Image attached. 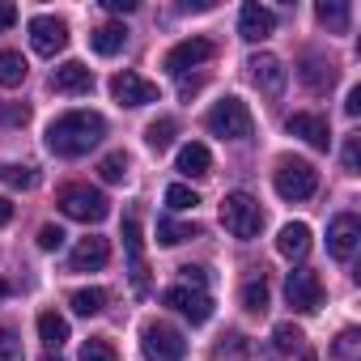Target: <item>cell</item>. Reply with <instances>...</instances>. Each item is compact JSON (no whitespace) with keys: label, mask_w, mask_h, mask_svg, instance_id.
I'll list each match as a JSON object with an SVG mask.
<instances>
[{"label":"cell","mask_w":361,"mask_h":361,"mask_svg":"<svg viewBox=\"0 0 361 361\" xmlns=\"http://www.w3.org/2000/svg\"><path fill=\"white\" fill-rule=\"evenodd\" d=\"M30 47L39 51V56H60L64 47H68V26H64V18H51V13H39V18H30Z\"/></svg>","instance_id":"cell-10"},{"label":"cell","mask_w":361,"mask_h":361,"mask_svg":"<svg viewBox=\"0 0 361 361\" xmlns=\"http://www.w3.org/2000/svg\"><path fill=\"white\" fill-rule=\"evenodd\" d=\"M140 353H145V361H183L188 340L170 323H145L140 327Z\"/></svg>","instance_id":"cell-6"},{"label":"cell","mask_w":361,"mask_h":361,"mask_svg":"<svg viewBox=\"0 0 361 361\" xmlns=\"http://www.w3.org/2000/svg\"><path fill=\"white\" fill-rule=\"evenodd\" d=\"M123 43H128V30H123L119 22H106V26L90 30V47H94L98 56H119V51H123Z\"/></svg>","instance_id":"cell-22"},{"label":"cell","mask_w":361,"mask_h":361,"mask_svg":"<svg viewBox=\"0 0 361 361\" xmlns=\"http://www.w3.org/2000/svg\"><path fill=\"white\" fill-rule=\"evenodd\" d=\"M276 251H281L285 259H306V251H310V226H306V221H289V226H281V234H276Z\"/></svg>","instance_id":"cell-20"},{"label":"cell","mask_w":361,"mask_h":361,"mask_svg":"<svg viewBox=\"0 0 361 361\" xmlns=\"http://www.w3.org/2000/svg\"><path fill=\"white\" fill-rule=\"evenodd\" d=\"M102 5H106L111 13H132V9H136V0H102Z\"/></svg>","instance_id":"cell-43"},{"label":"cell","mask_w":361,"mask_h":361,"mask_svg":"<svg viewBox=\"0 0 361 361\" xmlns=\"http://www.w3.org/2000/svg\"><path fill=\"white\" fill-rule=\"evenodd\" d=\"M344 170L348 174H361V136H348L344 140Z\"/></svg>","instance_id":"cell-38"},{"label":"cell","mask_w":361,"mask_h":361,"mask_svg":"<svg viewBox=\"0 0 361 361\" xmlns=\"http://www.w3.org/2000/svg\"><path fill=\"white\" fill-rule=\"evenodd\" d=\"M272 188H276L281 200H293V204L310 200L319 192V170L310 161H302V157H281L276 170H272Z\"/></svg>","instance_id":"cell-2"},{"label":"cell","mask_w":361,"mask_h":361,"mask_svg":"<svg viewBox=\"0 0 361 361\" xmlns=\"http://www.w3.org/2000/svg\"><path fill=\"white\" fill-rule=\"evenodd\" d=\"M0 178H5L13 192H30V188L39 183V170H35V166H18V161H9V166H0Z\"/></svg>","instance_id":"cell-27"},{"label":"cell","mask_w":361,"mask_h":361,"mask_svg":"<svg viewBox=\"0 0 361 361\" xmlns=\"http://www.w3.org/2000/svg\"><path fill=\"white\" fill-rule=\"evenodd\" d=\"M204 123H209V132L221 136V140H251V132H255L251 106H247L243 98H221V102H213V111L204 115Z\"/></svg>","instance_id":"cell-5"},{"label":"cell","mask_w":361,"mask_h":361,"mask_svg":"<svg viewBox=\"0 0 361 361\" xmlns=\"http://www.w3.org/2000/svg\"><path fill=\"white\" fill-rule=\"evenodd\" d=\"M238 298H243V310L264 314V310H268V285H264V276H259V281H247Z\"/></svg>","instance_id":"cell-32"},{"label":"cell","mask_w":361,"mask_h":361,"mask_svg":"<svg viewBox=\"0 0 361 361\" xmlns=\"http://www.w3.org/2000/svg\"><path fill=\"white\" fill-rule=\"evenodd\" d=\"M43 361H64V357H56V353H47V357H43Z\"/></svg>","instance_id":"cell-46"},{"label":"cell","mask_w":361,"mask_h":361,"mask_svg":"<svg viewBox=\"0 0 361 361\" xmlns=\"http://www.w3.org/2000/svg\"><path fill=\"white\" fill-rule=\"evenodd\" d=\"M161 306L178 310V314L192 319V323H209V314H213V298L204 289H192V285H170L161 293Z\"/></svg>","instance_id":"cell-9"},{"label":"cell","mask_w":361,"mask_h":361,"mask_svg":"<svg viewBox=\"0 0 361 361\" xmlns=\"http://www.w3.org/2000/svg\"><path fill=\"white\" fill-rule=\"evenodd\" d=\"M0 361H22V340L13 327L0 323Z\"/></svg>","instance_id":"cell-36"},{"label":"cell","mask_w":361,"mask_h":361,"mask_svg":"<svg viewBox=\"0 0 361 361\" xmlns=\"http://www.w3.org/2000/svg\"><path fill=\"white\" fill-rule=\"evenodd\" d=\"M196 234H200V230L188 226V221H170V217L157 221V243H161V247H178V243H188V238H196Z\"/></svg>","instance_id":"cell-28"},{"label":"cell","mask_w":361,"mask_h":361,"mask_svg":"<svg viewBox=\"0 0 361 361\" xmlns=\"http://www.w3.org/2000/svg\"><path fill=\"white\" fill-rule=\"evenodd\" d=\"M238 35H243L247 43L272 39V35H276V13L264 9V5H255V0H247V5L238 9Z\"/></svg>","instance_id":"cell-15"},{"label":"cell","mask_w":361,"mask_h":361,"mask_svg":"<svg viewBox=\"0 0 361 361\" xmlns=\"http://www.w3.org/2000/svg\"><path fill=\"white\" fill-rule=\"evenodd\" d=\"M331 357H336V361H361V331L344 327V331L331 340Z\"/></svg>","instance_id":"cell-29"},{"label":"cell","mask_w":361,"mask_h":361,"mask_svg":"<svg viewBox=\"0 0 361 361\" xmlns=\"http://www.w3.org/2000/svg\"><path fill=\"white\" fill-rule=\"evenodd\" d=\"M213 43L209 39H183V43H174L166 56H161V68L170 73V77H188L192 68H200V64H209L213 60Z\"/></svg>","instance_id":"cell-7"},{"label":"cell","mask_w":361,"mask_h":361,"mask_svg":"<svg viewBox=\"0 0 361 361\" xmlns=\"http://www.w3.org/2000/svg\"><path fill=\"white\" fill-rule=\"evenodd\" d=\"M81 361H119V353H115V344H111V340L94 336V340H85V344H81Z\"/></svg>","instance_id":"cell-34"},{"label":"cell","mask_w":361,"mask_h":361,"mask_svg":"<svg viewBox=\"0 0 361 361\" xmlns=\"http://www.w3.org/2000/svg\"><path fill=\"white\" fill-rule=\"evenodd\" d=\"M123 247H128V276H132V289L145 293V289H149V268H145V238H140V221H136V217L123 221Z\"/></svg>","instance_id":"cell-14"},{"label":"cell","mask_w":361,"mask_h":361,"mask_svg":"<svg viewBox=\"0 0 361 361\" xmlns=\"http://www.w3.org/2000/svg\"><path fill=\"white\" fill-rule=\"evenodd\" d=\"M0 298H9V285H5V281H0Z\"/></svg>","instance_id":"cell-45"},{"label":"cell","mask_w":361,"mask_h":361,"mask_svg":"<svg viewBox=\"0 0 361 361\" xmlns=\"http://www.w3.org/2000/svg\"><path fill=\"white\" fill-rule=\"evenodd\" d=\"M26 119H30V106H26V102H5V106H0V128L26 123Z\"/></svg>","instance_id":"cell-37"},{"label":"cell","mask_w":361,"mask_h":361,"mask_svg":"<svg viewBox=\"0 0 361 361\" xmlns=\"http://www.w3.org/2000/svg\"><path fill=\"white\" fill-rule=\"evenodd\" d=\"M68 306H73L77 314H85V319H90V314H98V310L106 306V289H98V285H90V289H77V293L68 298Z\"/></svg>","instance_id":"cell-26"},{"label":"cell","mask_w":361,"mask_h":361,"mask_svg":"<svg viewBox=\"0 0 361 361\" xmlns=\"http://www.w3.org/2000/svg\"><path fill=\"white\" fill-rule=\"evenodd\" d=\"M39 247H43V251H60V247H64V230H60V226H43V230H39Z\"/></svg>","instance_id":"cell-39"},{"label":"cell","mask_w":361,"mask_h":361,"mask_svg":"<svg viewBox=\"0 0 361 361\" xmlns=\"http://www.w3.org/2000/svg\"><path fill=\"white\" fill-rule=\"evenodd\" d=\"M314 18H319L327 30L344 35V30H348V22H353V9L344 5V0H319V5H314Z\"/></svg>","instance_id":"cell-23"},{"label":"cell","mask_w":361,"mask_h":361,"mask_svg":"<svg viewBox=\"0 0 361 361\" xmlns=\"http://www.w3.org/2000/svg\"><path fill=\"white\" fill-rule=\"evenodd\" d=\"M178 272H183V285H192V289H204V268H178Z\"/></svg>","instance_id":"cell-40"},{"label":"cell","mask_w":361,"mask_h":361,"mask_svg":"<svg viewBox=\"0 0 361 361\" xmlns=\"http://www.w3.org/2000/svg\"><path fill=\"white\" fill-rule=\"evenodd\" d=\"M285 298H289V306H293L298 314H314V310L323 306V281H319V272L293 268L289 281H285Z\"/></svg>","instance_id":"cell-8"},{"label":"cell","mask_w":361,"mask_h":361,"mask_svg":"<svg viewBox=\"0 0 361 361\" xmlns=\"http://www.w3.org/2000/svg\"><path fill=\"white\" fill-rule=\"evenodd\" d=\"M272 336H276V348H281V353H293V348H302V340H306L302 327H293V323H276Z\"/></svg>","instance_id":"cell-35"},{"label":"cell","mask_w":361,"mask_h":361,"mask_svg":"<svg viewBox=\"0 0 361 361\" xmlns=\"http://www.w3.org/2000/svg\"><path fill=\"white\" fill-rule=\"evenodd\" d=\"M13 22H18V9L9 5V0H0V35H5V30H9Z\"/></svg>","instance_id":"cell-41"},{"label":"cell","mask_w":361,"mask_h":361,"mask_svg":"<svg viewBox=\"0 0 361 361\" xmlns=\"http://www.w3.org/2000/svg\"><path fill=\"white\" fill-rule=\"evenodd\" d=\"M344 111H348V115H361V85H353V90H348V98H344Z\"/></svg>","instance_id":"cell-42"},{"label":"cell","mask_w":361,"mask_h":361,"mask_svg":"<svg viewBox=\"0 0 361 361\" xmlns=\"http://www.w3.org/2000/svg\"><path fill=\"white\" fill-rule=\"evenodd\" d=\"M9 221H13V204L0 196V226H9Z\"/></svg>","instance_id":"cell-44"},{"label":"cell","mask_w":361,"mask_h":361,"mask_svg":"<svg viewBox=\"0 0 361 361\" xmlns=\"http://www.w3.org/2000/svg\"><path fill=\"white\" fill-rule=\"evenodd\" d=\"M302 361H319V357H314V353H306V357H302Z\"/></svg>","instance_id":"cell-47"},{"label":"cell","mask_w":361,"mask_h":361,"mask_svg":"<svg viewBox=\"0 0 361 361\" xmlns=\"http://www.w3.org/2000/svg\"><path fill=\"white\" fill-rule=\"evenodd\" d=\"M174 132H178V123L174 119H153L149 128H145V140H149V149H170L174 145Z\"/></svg>","instance_id":"cell-30"},{"label":"cell","mask_w":361,"mask_h":361,"mask_svg":"<svg viewBox=\"0 0 361 361\" xmlns=\"http://www.w3.org/2000/svg\"><path fill=\"white\" fill-rule=\"evenodd\" d=\"M106 259H111V243H106V238H98V234L81 238V243L73 247V255H68L73 272H98Z\"/></svg>","instance_id":"cell-18"},{"label":"cell","mask_w":361,"mask_h":361,"mask_svg":"<svg viewBox=\"0 0 361 361\" xmlns=\"http://www.w3.org/2000/svg\"><path fill=\"white\" fill-rule=\"evenodd\" d=\"M51 90H56V94H68V98H81V94L94 90V73H90L81 60H68V64H60V68L51 73Z\"/></svg>","instance_id":"cell-16"},{"label":"cell","mask_w":361,"mask_h":361,"mask_svg":"<svg viewBox=\"0 0 361 361\" xmlns=\"http://www.w3.org/2000/svg\"><path fill=\"white\" fill-rule=\"evenodd\" d=\"M357 243H361V221L353 213L331 217V226H327V251L336 259H353L357 255Z\"/></svg>","instance_id":"cell-13"},{"label":"cell","mask_w":361,"mask_h":361,"mask_svg":"<svg viewBox=\"0 0 361 361\" xmlns=\"http://www.w3.org/2000/svg\"><path fill=\"white\" fill-rule=\"evenodd\" d=\"M285 128H289L293 136H302L310 149H327V145H331V128H327V119L314 115V111H298V115H289Z\"/></svg>","instance_id":"cell-17"},{"label":"cell","mask_w":361,"mask_h":361,"mask_svg":"<svg viewBox=\"0 0 361 361\" xmlns=\"http://www.w3.org/2000/svg\"><path fill=\"white\" fill-rule=\"evenodd\" d=\"M247 68H251V81L259 85V94H268V98H276V94L285 90V81H289L285 64H281L272 51H255V56L247 60Z\"/></svg>","instance_id":"cell-12"},{"label":"cell","mask_w":361,"mask_h":361,"mask_svg":"<svg viewBox=\"0 0 361 361\" xmlns=\"http://www.w3.org/2000/svg\"><path fill=\"white\" fill-rule=\"evenodd\" d=\"M39 340H43L47 348H60V344L68 340V319L56 314V310H43V314H39Z\"/></svg>","instance_id":"cell-24"},{"label":"cell","mask_w":361,"mask_h":361,"mask_svg":"<svg viewBox=\"0 0 361 361\" xmlns=\"http://www.w3.org/2000/svg\"><path fill=\"white\" fill-rule=\"evenodd\" d=\"M111 94H115L119 106H149V102H157V85L145 81L140 73H128V68L111 77Z\"/></svg>","instance_id":"cell-11"},{"label":"cell","mask_w":361,"mask_h":361,"mask_svg":"<svg viewBox=\"0 0 361 361\" xmlns=\"http://www.w3.org/2000/svg\"><path fill=\"white\" fill-rule=\"evenodd\" d=\"M56 204H60L64 217L85 221V226H98V221H106V213H111V200H106L98 188H90V183H68V188H60Z\"/></svg>","instance_id":"cell-3"},{"label":"cell","mask_w":361,"mask_h":361,"mask_svg":"<svg viewBox=\"0 0 361 361\" xmlns=\"http://www.w3.org/2000/svg\"><path fill=\"white\" fill-rule=\"evenodd\" d=\"M221 226H226V234H230V238H238V243L259 238V226H264L259 200H255V196H247V192H230V196L221 200Z\"/></svg>","instance_id":"cell-4"},{"label":"cell","mask_w":361,"mask_h":361,"mask_svg":"<svg viewBox=\"0 0 361 361\" xmlns=\"http://www.w3.org/2000/svg\"><path fill=\"white\" fill-rule=\"evenodd\" d=\"M298 77H302V85H306L310 94H327V90L336 85V64L323 60V56H306L302 68H298Z\"/></svg>","instance_id":"cell-19"},{"label":"cell","mask_w":361,"mask_h":361,"mask_svg":"<svg viewBox=\"0 0 361 361\" xmlns=\"http://www.w3.org/2000/svg\"><path fill=\"white\" fill-rule=\"evenodd\" d=\"M213 170V153L204 149V145H183L178 149V174H188V178H204Z\"/></svg>","instance_id":"cell-21"},{"label":"cell","mask_w":361,"mask_h":361,"mask_svg":"<svg viewBox=\"0 0 361 361\" xmlns=\"http://www.w3.org/2000/svg\"><path fill=\"white\" fill-rule=\"evenodd\" d=\"M128 170H132L128 153H106V157L98 161V174H102V183H123V178H128Z\"/></svg>","instance_id":"cell-31"},{"label":"cell","mask_w":361,"mask_h":361,"mask_svg":"<svg viewBox=\"0 0 361 361\" xmlns=\"http://www.w3.org/2000/svg\"><path fill=\"white\" fill-rule=\"evenodd\" d=\"M106 136V119L98 111H68L47 123V149L56 157H81Z\"/></svg>","instance_id":"cell-1"},{"label":"cell","mask_w":361,"mask_h":361,"mask_svg":"<svg viewBox=\"0 0 361 361\" xmlns=\"http://www.w3.org/2000/svg\"><path fill=\"white\" fill-rule=\"evenodd\" d=\"M26 81V60L22 51H0V85L5 90H18Z\"/></svg>","instance_id":"cell-25"},{"label":"cell","mask_w":361,"mask_h":361,"mask_svg":"<svg viewBox=\"0 0 361 361\" xmlns=\"http://www.w3.org/2000/svg\"><path fill=\"white\" fill-rule=\"evenodd\" d=\"M166 204H170L174 213H188V209L200 204V196H196L188 183H170V188H166Z\"/></svg>","instance_id":"cell-33"}]
</instances>
